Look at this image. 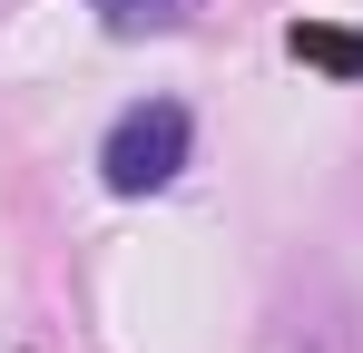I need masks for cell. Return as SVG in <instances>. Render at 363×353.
Instances as JSON below:
<instances>
[{"mask_svg":"<svg viewBox=\"0 0 363 353\" xmlns=\"http://www.w3.org/2000/svg\"><path fill=\"white\" fill-rule=\"evenodd\" d=\"M186 147H196V118H186L177 99H138V108L108 128L99 176H108V196H157V186H177Z\"/></svg>","mask_w":363,"mask_h":353,"instance_id":"6da1fadb","label":"cell"},{"mask_svg":"<svg viewBox=\"0 0 363 353\" xmlns=\"http://www.w3.org/2000/svg\"><path fill=\"white\" fill-rule=\"evenodd\" d=\"M89 10H99V20H108L118 40H157V30H177L196 0H89Z\"/></svg>","mask_w":363,"mask_h":353,"instance_id":"7a4b0ae2","label":"cell"},{"mask_svg":"<svg viewBox=\"0 0 363 353\" xmlns=\"http://www.w3.org/2000/svg\"><path fill=\"white\" fill-rule=\"evenodd\" d=\"M295 59H324V69H363V40H334V30H295Z\"/></svg>","mask_w":363,"mask_h":353,"instance_id":"3957f363","label":"cell"}]
</instances>
